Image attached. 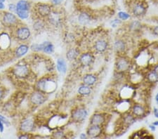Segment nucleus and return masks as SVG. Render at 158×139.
Returning <instances> with one entry per match:
<instances>
[{"label": "nucleus", "mask_w": 158, "mask_h": 139, "mask_svg": "<svg viewBox=\"0 0 158 139\" xmlns=\"http://www.w3.org/2000/svg\"><path fill=\"white\" fill-rule=\"evenodd\" d=\"M131 63L129 58L125 56L118 57L115 61V70L119 73H125L130 70Z\"/></svg>", "instance_id": "1"}, {"label": "nucleus", "mask_w": 158, "mask_h": 139, "mask_svg": "<svg viewBox=\"0 0 158 139\" xmlns=\"http://www.w3.org/2000/svg\"><path fill=\"white\" fill-rule=\"evenodd\" d=\"M38 88L42 92L50 93L52 92L56 88V84L55 82L50 79H44L38 82Z\"/></svg>", "instance_id": "2"}, {"label": "nucleus", "mask_w": 158, "mask_h": 139, "mask_svg": "<svg viewBox=\"0 0 158 139\" xmlns=\"http://www.w3.org/2000/svg\"><path fill=\"white\" fill-rule=\"evenodd\" d=\"M88 111L84 108H77L72 113V118L76 122H82L88 117Z\"/></svg>", "instance_id": "3"}, {"label": "nucleus", "mask_w": 158, "mask_h": 139, "mask_svg": "<svg viewBox=\"0 0 158 139\" xmlns=\"http://www.w3.org/2000/svg\"><path fill=\"white\" fill-rule=\"evenodd\" d=\"M103 133L102 126L100 125H90L87 129V135L89 138H99Z\"/></svg>", "instance_id": "4"}, {"label": "nucleus", "mask_w": 158, "mask_h": 139, "mask_svg": "<svg viewBox=\"0 0 158 139\" xmlns=\"http://www.w3.org/2000/svg\"><path fill=\"white\" fill-rule=\"evenodd\" d=\"M108 45H109V44L106 39L99 38V39L95 41L93 47H94V51L98 53V54H103L108 50Z\"/></svg>", "instance_id": "5"}, {"label": "nucleus", "mask_w": 158, "mask_h": 139, "mask_svg": "<svg viewBox=\"0 0 158 139\" xmlns=\"http://www.w3.org/2000/svg\"><path fill=\"white\" fill-rule=\"evenodd\" d=\"M95 57L94 54L89 52L84 53L79 57V61L84 67H89L94 63Z\"/></svg>", "instance_id": "6"}, {"label": "nucleus", "mask_w": 158, "mask_h": 139, "mask_svg": "<svg viewBox=\"0 0 158 139\" xmlns=\"http://www.w3.org/2000/svg\"><path fill=\"white\" fill-rule=\"evenodd\" d=\"M131 12L136 17L143 16L146 14V7L141 2L134 3L131 8Z\"/></svg>", "instance_id": "7"}, {"label": "nucleus", "mask_w": 158, "mask_h": 139, "mask_svg": "<svg viewBox=\"0 0 158 139\" xmlns=\"http://www.w3.org/2000/svg\"><path fill=\"white\" fill-rule=\"evenodd\" d=\"M106 117L102 113H94L89 119V124L103 126L106 123Z\"/></svg>", "instance_id": "8"}, {"label": "nucleus", "mask_w": 158, "mask_h": 139, "mask_svg": "<svg viewBox=\"0 0 158 139\" xmlns=\"http://www.w3.org/2000/svg\"><path fill=\"white\" fill-rule=\"evenodd\" d=\"M132 115L136 117H145L146 114V110L143 105L136 103L134 104L131 108Z\"/></svg>", "instance_id": "9"}, {"label": "nucleus", "mask_w": 158, "mask_h": 139, "mask_svg": "<svg viewBox=\"0 0 158 139\" xmlns=\"http://www.w3.org/2000/svg\"><path fill=\"white\" fill-rule=\"evenodd\" d=\"M113 48L117 54H122L127 50V42L122 39H117L114 41Z\"/></svg>", "instance_id": "10"}, {"label": "nucleus", "mask_w": 158, "mask_h": 139, "mask_svg": "<svg viewBox=\"0 0 158 139\" xmlns=\"http://www.w3.org/2000/svg\"><path fill=\"white\" fill-rule=\"evenodd\" d=\"M47 98L44 95L42 94L40 92H35L31 95L30 97V100L33 104L39 106V105L43 104L46 101Z\"/></svg>", "instance_id": "11"}, {"label": "nucleus", "mask_w": 158, "mask_h": 139, "mask_svg": "<svg viewBox=\"0 0 158 139\" xmlns=\"http://www.w3.org/2000/svg\"><path fill=\"white\" fill-rule=\"evenodd\" d=\"M97 81H98V77H97V76L94 75V74H86V75H84L82 78V82L84 84L90 86V87L94 86L95 84L97 82Z\"/></svg>", "instance_id": "12"}, {"label": "nucleus", "mask_w": 158, "mask_h": 139, "mask_svg": "<svg viewBox=\"0 0 158 139\" xmlns=\"http://www.w3.org/2000/svg\"><path fill=\"white\" fill-rule=\"evenodd\" d=\"M37 11L40 16L45 17L48 16L51 14V7L46 4H40L37 7Z\"/></svg>", "instance_id": "13"}, {"label": "nucleus", "mask_w": 158, "mask_h": 139, "mask_svg": "<svg viewBox=\"0 0 158 139\" xmlns=\"http://www.w3.org/2000/svg\"><path fill=\"white\" fill-rule=\"evenodd\" d=\"M17 36L20 40H26L30 36V31L28 28H21L17 32Z\"/></svg>", "instance_id": "14"}, {"label": "nucleus", "mask_w": 158, "mask_h": 139, "mask_svg": "<svg viewBox=\"0 0 158 139\" xmlns=\"http://www.w3.org/2000/svg\"><path fill=\"white\" fill-rule=\"evenodd\" d=\"M91 20V15L87 12H82L78 16V21L81 25H86L89 24Z\"/></svg>", "instance_id": "15"}, {"label": "nucleus", "mask_w": 158, "mask_h": 139, "mask_svg": "<svg viewBox=\"0 0 158 139\" xmlns=\"http://www.w3.org/2000/svg\"><path fill=\"white\" fill-rule=\"evenodd\" d=\"M14 73L17 77H24L28 74V68L26 66L18 65L14 69Z\"/></svg>", "instance_id": "16"}, {"label": "nucleus", "mask_w": 158, "mask_h": 139, "mask_svg": "<svg viewBox=\"0 0 158 139\" xmlns=\"http://www.w3.org/2000/svg\"><path fill=\"white\" fill-rule=\"evenodd\" d=\"M21 130L25 132H30L34 128V122L31 119H27L21 124Z\"/></svg>", "instance_id": "17"}, {"label": "nucleus", "mask_w": 158, "mask_h": 139, "mask_svg": "<svg viewBox=\"0 0 158 139\" xmlns=\"http://www.w3.org/2000/svg\"><path fill=\"white\" fill-rule=\"evenodd\" d=\"M91 87L90 86L86 85V84H82L78 88L77 92L80 96H88L91 94Z\"/></svg>", "instance_id": "18"}, {"label": "nucleus", "mask_w": 158, "mask_h": 139, "mask_svg": "<svg viewBox=\"0 0 158 139\" xmlns=\"http://www.w3.org/2000/svg\"><path fill=\"white\" fill-rule=\"evenodd\" d=\"M56 68L59 72L66 73L67 72V64L63 58H58L56 61Z\"/></svg>", "instance_id": "19"}, {"label": "nucleus", "mask_w": 158, "mask_h": 139, "mask_svg": "<svg viewBox=\"0 0 158 139\" xmlns=\"http://www.w3.org/2000/svg\"><path fill=\"white\" fill-rule=\"evenodd\" d=\"M3 20L6 24L12 25L14 24L17 21V19L14 14H11V13H7V14H5L4 16Z\"/></svg>", "instance_id": "20"}, {"label": "nucleus", "mask_w": 158, "mask_h": 139, "mask_svg": "<svg viewBox=\"0 0 158 139\" xmlns=\"http://www.w3.org/2000/svg\"><path fill=\"white\" fill-rule=\"evenodd\" d=\"M16 6V11H29L30 9V4L25 0H20Z\"/></svg>", "instance_id": "21"}, {"label": "nucleus", "mask_w": 158, "mask_h": 139, "mask_svg": "<svg viewBox=\"0 0 158 139\" xmlns=\"http://www.w3.org/2000/svg\"><path fill=\"white\" fill-rule=\"evenodd\" d=\"M136 120V117H134L132 114H127L123 117V124L124 125L129 127L134 123Z\"/></svg>", "instance_id": "22"}, {"label": "nucleus", "mask_w": 158, "mask_h": 139, "mask_svg": "<svg viewBox=\"0 0 158 139\" xmlns=\"http://www.w3.org/2000/svg\"><path fill=\"white\" fill-rule=\"evenodd\" d=\"M79 56V51L76 49H71L68 51L66 54V57H67L68 60L70 61L75 60Z\"/></svg>", "instance_id": "23"}, {"label": "nucleus", "mask_w": 158, "mask_h": 139, "mask_svg": "<svg viewBox=\"0 0 158 139\" xmlns=\"http://www.w3.org/2000/svg\"><path fill=\"white\" fill-rule=\"evenodd\" d=\"M42 51L48 54H52L54 51V46L50 41H44V47Z\"/></svg>", "instance_id": "24"}, {"label": "nucleus", "mask_w": 158, "mask_h": 139, "mask_svg": "<svg viewBox=\"0 0 158 139\" xmlns=\"http://www.w3.org/2000/svg\"><path fill=\"white\" fill-rule=\"evenodd\" d=\"M29 49V47L27 45H20L16 51V56L18 57H21L27 54Z\"/></svg>", "instance_id": "25"}, {"label": "nucleus", "mask_w": 158, "mask_h": 139, "mask_svg": "<svg viewBox=\"0 0 158 139\" xmlns=\"http://www.w3.org/2000/svg\"><path fill=\"white\" fill-rule=\"evenodd\" d=\"M147 79L150 82L155 83L158 82V75L157 73H155V72H150V73H148L147 75Z\"/></svg>", "instance_id": "26"}, {"label": "nucleus", "mask_w": 158, "mask_h": 139, "mask_svg": "<svg viewBox=\"0 0 158 139\" xmlns=\"http://www.w3.org/2000/svg\"><path fill=\"white\" fill-rule=\"evenodd\" d=\"M117 17L121 20H127L131 18L130 14L125 11H119L117 14Z\"/></svg>", "instance_id": "27"}, {"label": "nucleus", "mask_w": 158, "mask_h": 139, "mask_svg": "<svg viewBox=\"0 0 158 139\" xmlns=\"http://www.w3.org/2000/svg\"><path fill=\"white\" fill-rule=\"evenodd\" d=\"M16 13L18 16L21 19H26L29 16V11H16Z\"/></svg>", "instance_id": "28"}, {"label": "nucleus", "mask_w": 158, "mask_h": 139, "mask_svg": "<svg viewBox=\"0 0 158 139\" xmlns=\"http://www.w3.org/2000/svg\"><path fill=\"white\" fill-rule=\"evenodd\" d=\"M140 26H141L140 23L138 21H134L130 24V28L134 30H136L137 29H138V28H140Z\"/></svg>", "instance_id": "29"}, {"label": "nucleus", "mask_w": 158, "mask_h": 139, "mask_svg": "<svg viewBox=\"0 0 158 139\" xmlns=\"http://www.w3.org/2000/svg\"><path fill=\"white\" fill-rule=\"evenodd\" d=\"M54 138H65L66 136H65L64 133L63 132V131H56V132H55L54 134Z\"/></svg>", "instance_id": "30"}, {"label": "nucleus", "mask_w": 158, "mask_h": 139, "mask_svg": "<svg viewBox=\"0 0 158 139\" xmlns=\"http://www.w3.org/2000/svg\"><path fill=\"white\" fill-rule=\"evenodd\" d=\"M121 23H122L121 20H119V18H116L115 19V20H113V21L110 22V24H111L112 27L116 28V27H117L119 24H121Z\"/></svg>", "instance_id": "31"}, {"label": "nucleus", "mask_w": 158, "mask_h": 139, "mask_svg": "<svg viewBox=\"0 0 158 139\" xmlns=\"http://www.w3.org/2000/svg\"><path fill=\"white\" fill-rule=\"evenodd\" d=\"M34 27H35V29L36 30H39L42 29L44 25H43L42 23V22H37L35 24V26H34Z\"/></svg>", "instance_id": "32"}, {"label": "nucleus", "mask_w": 158, "mask_h": 139, "mask_svg": "<svg viewBox=\"0 0 158 139\" xmlns=\"http://www.w3.org/2000/svg\"><path fill=\"white\" fill-rule=\"evenodd\" d=\"M0 121H1L3 123L6 124H7V125H9V121L7 120V119H6V118L4 117V116L1 115H0Z\"/></svg>", "instance_id": "33"}, {"label": "nucleus", "mask_w": 158, "mask_h": 139, "mask_svg": "<svg viewBox=\"0 0 158 139\" xmlns=\"http://www.w3.org/2000/svg\"><path fill=\"white\" fill-rule=\"evenodd\" d=\"M9 9L10 11H15L16 12V6L14 5V4H10L9 6Z\"/></svg>", "instance_id": "34"}, {"label": "nucleus", "mask_w": 158, "mask_h": 139, "mask_svg": "<svg viewBox=\"0 0 158 139\" xmlns=\"http://www.w3.org/2000/svg\"><path fill=\"white\" fill-rule=\"evenodd\" d=\"M153 32L154 35L158 36V25L157 26H155V28L153 29Z\"/></svg>", "instance_id": "35"}, {"label": "nucleus", "mask_w": 158, "mask_h": 139, "mask_svg": "<svg viewBox=\"0 0 158 139\" xmlns=\"http://www.w3.org/2000/svg\"><path fill=\"white\" fill-rule=\"evenodd\" d=\"M153 114H154V115H155V117L158 118V108H154Z\"/></svg>", "instance_id": "36"}, {"label": "nucleus", "mask_w": 158, "mask_h": 139, "mask_svg": "<svg viewBox=\"0 0 158 139\" xmlns=\"http://www.w3.org/2000/svg\"><path fill=\"white\" fill-rule=\"evenodd\" d=\"M79 138H88V136H87V134H84V133H82V134H80V136H79Z\"/></svg>", "instance_id": "37"}, {"label": "nucleus", "mask_w": 158, "mask_h": 139, "mask_svg": "<svg viewBox=\"0 0 158 139\" xmlns=\"http://www.w3.org/2000/svg\"><path fill=\"white\" fill-rule=\"evenodd\" d=\"M63 1V0H52L53 3H54V4H59Z\"/></svg>", "instance_id": "38"}, {"label": "nucleus", "mask_w": 158, "mask_h": 139, "mask_svg": "<svg viewBox=\"0 0 158 139\" xmlns=\"http://www.w3.org/2000/svg\"><path fill=\"white\" fill-rule=\"evenodd\" d=\"M4 131V124L1 121H0V132H3Z\"/></svg>", "instance_id": "39"}, {"label": "nucleus", "mask_w": 158, "mask_h": 139, "mask_svg": "<svg viewBox=\"0 0 158 139\" xmlns=\"http://www.w3.org/2000/svg\"><path fill=\"white\" fill-rule=\"evenodd\" d=\"M153 71L155 72V73H157L158 75V65H155V67L153 69Z\"/></svg>", "instance_id": "40"}, {"label": "nucleus", "mask_w": 158, "mask_h": 139, "mask_svg": "<svg viewBox=\"0 0 158 139\" xmlns=\"http://www.w3.org/2000/svg\"><path fill=\"white\" fill-rule=\"evenodd\" d=\"M5 8V6L4 4V3L2 2H0V10H1V9H4Z\"/></svg>", "instance_id": "41"}, {"label": "nucleus", "mask_w": 158, "mask_h": 139, "mask_svg": "<svg viewBox=\"0 0 158 139\" xmlns=\"http://www.w3.org/2000/svg\"><path fill=\"white\" fill-rule=\"evenodd\" d=\"M149 127H150V129H151L152 131H155V125H150L149 126Z\"/></svg>", "instance_id": "42"}, {"label": "nucleus", "mask_w": 158, "mask_h": 139, "mask_svg": "<svg viewBox=\"0 0 158 139\" xmlns=\"http://www.w3.org/2000/svg\"><path fill=\"white\" fill-rule=\"evenodd\" d=\"M19 138H28V136H25V135H23V136H19Z\"/></svg>", "instance_id": "43"}, {"label": "nucleus", "mask_w": 158, "mask_h": 139, "mask_svg": "<svg viewBox=\"0 0 158 139\" xmlns=\"http://www.w3.org/2000/svg\"><path fill=\"white\" fill-rule=\"evenodd\" d=\"M155 101H156V103H157V104L158 105V92L155 96Z\"/></svg>", "instance_id": "44"}, {"label": "nucleus", "mask_w": 158, "mask_h": 139, "mask_svg": "<svg viewBox=\"0 0 158 139\" xmlns=\"http://www.w3.org/2000/svg\"><path fill=\"white\" fill-rule=\"evenodd\" d=\"M2 96H3V93H2V91L0 90V99L2 98Z\"/></svg>", "instance_id": "45"}, {"label": "nucleus", "mask_w": 158, "mask_h": 139, "mask_svg": "<svg viewBox=\"0 0 158 139\" xmlns=\"http://www.w3.org/2000/svg\"><path fill=\"white\" fill-rule=\"evenodd\" d=\"M153 124L155 125V126H158V121L157 122H153Z\"/></svg>", "instance_id": "46"}, {"label": "nucleus", "mask_w": 158, "mask_h": 139, "mask_svg": "<svg viewBox=\"0 0 158 139\" xmlns=\"http://www.w3.org/2000/svg\"><path fill=\"white\" fill-rule=\"evenodd\" d=\"M85 1H89V2H91V1H94V0H85Z\"/></svg>", "instance_id": "47"}, {"label": "nucleus", "mask_w": 158, "mask_h": 139, "mask_svg": "<svg viewBox=\"0 0 158 139\" xmlns=\"http://www.w3.org/2000/svg\"><path fill=\"white\" fill-rule=\"evenodd\" d=\"M5 1H6V0H0V2H2V3H4Z\"/></svg>", "instance_id": "48"}]
</instances>
